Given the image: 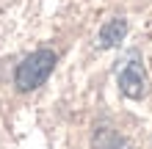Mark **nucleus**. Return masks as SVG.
<instances>
[{
  "mask_svg": "<svg viewBox=\"0 0 152 149\" xmlns=\"http://www.w3.org/2000/svg\"><path fill=\"white\" fill-rule=\"evenodd\" d=\"M53 66H56V52L53 50H36L22 58V64L14 72V83L20 91H33L50 77Z\"/></svg>",
  "mask_w": 152,
  "mask_h": 149,
  "instance_id": "obj_1",
  "label": "nucleus"
},
{
  "mask_svg": "<svg viewBox=\"0 0 152 149\" xmlns=\"http://www.w3.org/2000/svg\"><path fill=\"white\" fill-rule=\"evenodd\" d=\"M119 89H122L124 97H130V100H141L147 94V72H144V64H141L138 52H127V58L122 61Z\"/></svg>",
  "mask_w": 152,
  "mask_h": 149,
  "instance_id": "obj_2",
  "label": "nucleus"
},
{
  "mask_svg": "<svg viewBox=\"0 0 152 149\" xmlns=\"http://www.w3.org/2000/svg\"><path fill=\"white\" fill-rule=\"evenodd\" d=\"M124 36H127V20H122V17H113V20H108V22L100 28L97 44H100L102 50H111V47L119 44V41H124Z\"/></svg>",
  "mask_w": 152,
  "mask_h": 149,
  "instance_id": "obj_3",
  "label": "nucleus"
},
{
  "mask_svg": "<svg viewBox=\"0 0 152 149\" xmlns=\"http://www.w3.org/2000/svg\"><path fill=\"white\" fill-rule=\"evenodd\" d=\"M91 146L94 149H130V141L122 138L111 127H97L94 130V138H91Z\"/></svg>",
  "mask_w": 152,
  "mask_h": 149,
  "instance_id": "obj_4",
  "label": "nucleus"
}]
</instances>
